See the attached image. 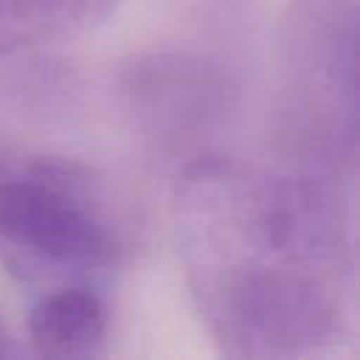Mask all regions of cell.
<instances>
[{
	"instance_id": "obj_1",
	"label": "cell",
	"mask_w": 360,
	"mask_h": 360,
	"mask_svg": "<svg viewBox=\"0 0 360 360\" xmlns=\"http://www.w3.org/2000/svg\"><path fill=\"white\" fill-rule=\"evenodd\" d=\"M188 284L233 357H290L335 338L352 276L340 194L309 174L194 163L177 188Z\"/></svg>"
},
{
	"instance_id": "obj_2",
	"label": "cell",
	"mask_w": 360,
	"mask_h": 360,
	"mask_svg": "<svg viewBox=\"0 0 360 360\" xmlns=\"http://www.w3.org/2000/svg\"><path fill=\"white\" fill-rule=\"evenodd\" d=\"M118 242L93 197L59 169L0 177V259L22 281L84 284L110 270Z\"/></svg>"
},
{
	"instance_id": "obj_3",
	"label": "cell",
	"mask_w": 360,
	"mask_h": 360,
	"mask_svg": "<svg viewBox=\"0 0 360 360\" xmlns=\"http://www.w3.org/2000/svg\"><path fill=\"white\" fill-rule=\"evenodd\" d=\"M287 118L321 166L354 160L357 0H295L284 37Z\"/></svg>"
},
{
	"instance_id": "obj_4",
	"label": "cell",
	"mask_w": 360,
	"mask_h": 360,
	"mask_svg": "<svg viewBox=\"0 0 360 360\" xmlns=\"http://www.w3.org/2000/svg\"><path fill=\"white\" fill-rule=\"evenodd\" d=\"M28 338L42 357H93L107 343V309L93 287L70 284L45 290L31 315Z\"/></svg>"
},
{
	"instance_id": "obj_5",
	"label": "cell",
	"mask_w": 360,
	"mask_h": 360,
	"mask_svg": "<svg viewBox=\"0 0 360 360\" xmlns=\"http://www.w3.org/2000/svg\"><path fill=\"white\" fill-rule=\"evenodd\" d=\"M115 0H0V59L101 22Z\"/></svg>"
},
{
	"instance_id": "obj_6",
	"label": "cell",
	"mask_w": 360,
	"mask_h": 360,
	"mask_svg": "<svg viewBox=\"0 0 360 360\" xmlns=\"http://www.w3.org/2000/svg\"><path fill=\"white\" fill-rule=\"evenodd\" d=\"M0 354H3V332H0Z\"/></svg>"
}]
</instances>
